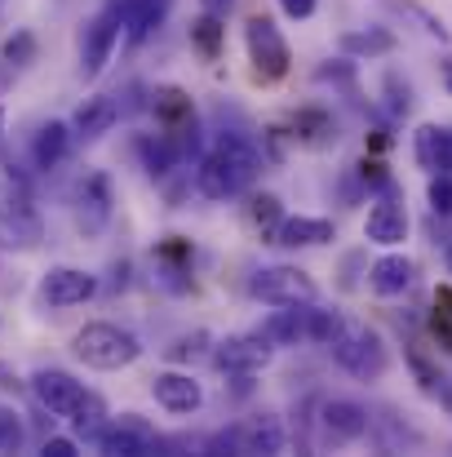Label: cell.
Listing matches in <instances>:
<instances>
[{
  "mask_svg": "<svg viewBox=\"0 0 452 457\" xmlns=\"http://www.w3.org/2000/svg\"><path fill=\"white\" fill-rule=\"evenodd\" d=\"M262 173V155L244 134H222L213 143V152L195 164V191L204 200H231L240 191H249Z\"/></svg>",
  "mask_w": 452,
  "mask_h": 457,
  "instance_id": "cell-1",
  "label": "cell"
},
{
  "mask_svg": "<svg viewBox=\"0 0 452 457\" xmlns=\"http://www.w3.org/2000/svg\"><path fill=\"white\" fill-rule=\"evenodd\" d=\"M71 351L89 364V369H103V373H116V369H129L138 355H143V342L120 328V324H107V320H94L76 333Z\"/></svg>",
  "mask_w": 452,
  "mask_h": 457,
  "instance_id": "cell-2",
  "label": "cell"
},
{
  "mask_svg": "<svg viewBox=\"0 0 452 457\" xmlns=\"http://www.w3.org/2000/svg\"><path fill=\"white\" fill-rule=\"evenodd\" d=\"M333 360H337L350 378H364V382H373V378L386 373V346H382V337H377L373 328H364V324H346V328L333 337Z\"/></svg>",
  "mask_w": 452,
  "mask_h": 457,
  "instance_id": "cell-3",
  "label": "cell"
},
{
  "mask_svg": "<svg viewBox=\"0 0 452 457\" xmlns=\"http://www.w3.org/2000/svg\"><path fill=\"white\" fill-rule=\"evenodd\" d=\"M244 45H249V62H253L258 80H280V76H289L293 54H289V40L280 36V27H275L271 18H249V22H244Z\"/></svg>",
  "mask_w": 452,
  "mask_h": 457,
  "instance_id": "cell-4",
  "label": "cell"
},
{
  "mask_svg": "<svg viewBox=\"0 0 452 457\" xmlns=\"http://www.w3.org/2000/svg\"><path fill=\"white\" fill-rule=\"evenodd\" d=\"M103 453L111 457H151V453H164V449H173L168 440H160L155 431H151L147 422H138L134 413H120V418H111L103 431H98V440H94Z\"/></svg>",
  "mask_w": 452,
  "mask_h": 457,
  "instance_id": "cell-5",
  "label": "cell"
},
{
  "mask_svg": "<svg viewBox=\"0 0 452 457\" xmlns=\"http://www.w3.org/2000/svg\"><path fill=\"white\" fill-rule=\"evenodd\" d=\"M253 298L271 306H301V303H315V280L298 271V267H267L253 276Z\"/></svg>",
  "mask_w": 452,
  "mask_h": 457,
  "instance_id": "cell-6",
  "label": "cell"
},
{
  "mask_svg": "<svg viewBox=\"0 0 452 457\" xmlns=\"http://www.w3.org/2000/svg\"><path fill=\"white\" fill-rule=\"evenodd\" d=\"M271 355H275V346L262 333H235V337H226V342L213 346V364L222 373H231V378H253Z\"/></svg>",
  "mask_w": 452,
  "mask_h": 457,
  "instance_id": "cell-7",
  "label": "cell"
},
{
  "mask_svg": "<svg viewBox=\"0 0 452 457\" xmlns=\"http://www.w3.org/2000/svg\"><path fill=\"white\" fill-rule=\"evenodd\" d=\"M116 40H120V18H116V9L107 4L98 18H89V22H85V36H80V71H85L89 80L107 67V58H111Z\"/></svg>",
  "mask_w": 452,
  "mask_h": 457,
  "instance_id": "cell-8",
  "label": "cell"
},
{
  "mask_svg": "<svg viewBox=\"0 0 452 457\" xmlns=\"http://www.w3.org/2000/svg\"><path fill=\"white\" fill-rule=\"evenodd\" d=\"M98 294V280L80 267H49L40 280V303L45 306H80Z\"/></svg>",
  "mask_w": 452,
  "mask_h": 457,
  "instance_id": "cell-9",
  "label": "cell"
},
{
  "mask_svg": "<svg viewBox=\"0 0 452 457\" xmlns=\"http://www.w3.org/2000/svg\"><path fill=\"white\" fill-rule=\"evenodd\" d=\"M368 409L364 404H355V400H324L319 404V431H324V440L328 445H350V440H359L364 431H368Z\"/></svg>",
  "mask_w": 452,
  "mask_h": 457,
  "instance_id": "cell-10",
  "label": "cell"
},
{
  "mask_svg": "<svg viewBox=\"0 0 452 457\" xmlns=\"http://www.w3.org/2000/svg\"><path fill=\"white\" fill-rule=\"evenodd\" d=\"M31 391H36V400H40L53 418H71L76 404L85 400V386H80L71 373H62V369H40V373L31 378Z\"/></svg>",
  "mask_w": 452,
  "mask_h": 457,
  "instance_id": "cell-11",
  "label": "cell"
},
{
  "mask_svg": "<svg viewBox=\"0 0 452 457\" xmlns=\"http://www.w3.org/2000/svg\"><path fill=\"white\" fill-rule=\"evenodd\" d=\"M151 395H155V404H160L164 413H195V409L204 404L200 382H195L191 373H173V369L151 378Z\"/></svg>",
  "mask_w": 452,
  "mask_h": 457,
  "instance_id": "cell-12",
  "label": "cell"
},
{
  "mask_svg": "<svg viewBox=\"0 0 452 457\" xmlns=\"http://www.w3.org/2000/svg\"><path fill=\"white\" fill-rule=\"evenodd\" d=\"M151 112H155V120H160V129L164 134H177V138H186V134H195V107H191V98L182 94V89H155L151 94Z\"/></svg>",
  "mask_w": 452,
  "mask_h": 457,
  "instance_id": "cell-13",
  "label": "cell"
},
{
  "mask_svg": "<svg viewBox=\"0 0 452 457\" xmlns=\"http://www.w3.org/2000/svg\"><path fill=\"white\" fill-rule=\"evenodd\" d=\"M168 4H173V0H111V9H116V18H120V27L129 31L134 45H143L151 31L164 22Z\"/></svg>",
  "mask_w": 452,
  "mask_h": 457,
  "instance_id": "cell-14",
  "label": "cell"
},
{
  "mask_svg": "<svg viewBox=\"0 0 452 457\" xmlns=\"http://www.w3.org/2000/svg\"><path fill=\"white\" fill-rule=\"evenodd\" d=\"M116 120H120V103H116L111 94H98V98H85V103L76 107L71 129H76V138L94 143V138L111 134V129H116Z\"/></svg>",
  "mask_w": 452,
  "mask_h": 457,
  "instance_id": "cell-15",
  "label": "cell"
},
{
  "mask_svg": "<svg viewBox=\"0 0 452 457\" xmlns=\"http://www.w3.org/2000/svg\"><path fill=\"white\" fill-rule=\"evenodd\" d=\"M413 276H417V267L404 253H386V258H377L368 267V289L382 294V298H395V294H404L413 285Z\"/></svg>",
  "mask_w": 452,
  "mask_h": 457,
  "instance_id": "cell-16",
  "label": "cell"
},
{
  "mask_svg": "<svg viewBox=\"0 0 452 457\" xmlns=\"http://www.w3.org/2000/svg\"><path fill=\"white\" fill-rule=\"evenodd\" d=\"M364 236L373 245H399L408 236V213L395 204V200H377L368 209V222H364Z\"/></svg>",
  "mask_w": 452,
  "mask_h": 457,
  "instance_id": "cell-17",
  "label": "cell"
},
{
  "mask_svg": "<svg viewBox=\"0 0 452 457\" xmlns=\"http://www.w3.org/2000/svg\"><path fill=\"white\" fill-rule=\"evenodd\" d=\"M235 431H240V453H284V427L271 413L235 422Z\"/></svg>",
  "mask_w": 452,
  "mask_h": 457,
  "instance_id": "cell-18",
  "label": "cell"
},
{
  "mask_svg": "<svg viewBox=\"0 0 452 457\" xmlns=\"http://www.w3.org/2000/svg\"><path fill=\"white\" fill-rule=\"evenodd\" d=\"M337 231H333V222L328 218H284L280 227H275V245H289V249H310V245H328Z\"/></svg>",
  "mask_w": 452,
  "mask_h": 457,
  "instance_id": "cell-19",
  "label": "cell"
},
{
  "mask_svg": "<svg viewBox=\"0 0 452 457\" xmlns=\"http://www.w3.org/2000/svg\"><path fill=\"white\" fill-rule=\"evenodd\" d=\"M107 218H111V182L103 173H89L85 187H80V227L98 231Z\"/></svg>",
  "mask_w": 452,
  "mask_h": 457,
  "instance_id": "cell-20",
  "label": "cell"
},
{
  "mask_svg": "<svg viewBox=\"0 0 452 457\" xmlns=\"http://www.w3.org/2000/svg\"><path fill=\"white\" fill-rule=\"evenodd\" d=\"M306 306L310 303H301V306H280L275 315H267L262 320V337L271 342V346H293V342H301L306 337Z\"/></svg>",
  "mask_w": 452,
  "mask_h": 457,
  "instance_id": "cell-21",
  "label": "cell"
},
{
  "mask_svg": "<svg viewBox=\"0 0 452 457\" xmlns=\"http://www.w3.org/2000/svg\"><path fill=\"white\" fill-rule=\"evenodd\" d=\"M71 147V129L62 125V120H49V125H40L36 129V143H31V160H36V169H53L62 155Z\"/></svg>",
  "mask_w": 452,
  "mask_h": 457,
  "instance_id": "cell-22",
  "label": "cell"
},
{
  "mask_svg": "<svg viewBox=\"0 0 452 457\" xmlns=\"http://www.w3.org/2000/svg\"><path fill=\"white\" fill-rule=\"evenodd\" d=\"M390 49H395V31H386V27H368V31H346L341 36V54H350V58H382Z\"/></svg>",
  "mask_w": 452,
  "mask_h": 457,
  "instance_id": "cell-23",
  "label": "cell"
},
{
  "mask_svg": "<svg viewBox=\"0 0 452 457\" xmlns=\"http://www.w3.org/2000/svg\"><path fill=\"white\" fill-rule=\"evenodd\" d=\"M67 422L76 427V436H85V440H98V431L107 427V404H103L94 391H85V400L76 404V413H71Z\"/></svg>",
  "mask_w": 452,
  "mask_h": 457,
  "instance_id": "cell-24",
  "label": "cell"
},
{
  "mask_svg": "<svg viewBox=\"0 0 452 457\" xmlns=\"http://www.w3.org/2000/svg\"><path fill=\"white\" fill-rule=\"evenodd\" d=\"M346 328V320L337 315V311H319V306H306V337L310 342H324V346H333V337Z\"/></svg>",
  "mask_w": 452,
  "mask_h": 457,
  "instance_id": "cell-25",
  "label": "cell"
},
{
  "mask_svg": "<svg viewBox=\"0 0 452 457\" xmlns=\"http://www.w3.org/2000/svg\"><path fill=\"white\" fill-rule=\"evenodd\" d=\"M191 45H195L204 58H218V45H222V22H218V13L204 9V18L191 22Z\"/></svg>",
  "mask_w": 452,
  "mask_h": 457,
  "instance_id": "cell-26",
  "label": "cell"
},
{
  "mask_svg": "<svg viewBox=\"0 0 452 457\" xmlns=\"http://www.w3.org/2000/svg\"><path fill=\"white\" fill-rule=\"evenodd\" d=\"M413 155L426 173H440V125H422L413 134Z\"/></svg>",
  "mask_w": 452,
  "mask_h": 457,
  "instance_id": "cell-27",
  "label": "cell"
},
{
  "mask_svg": "<svg viewBox=\"0 0 452 457\" xmlns=\"http://www.w3.org/2000/svg\"><path fill=\"white\" fill-rule=\"evenodd\" d=\"M249 222L275 236V227L284 222V213H280V200H275V195H267V191H262V195H253V200H249Z\"/></svg>",
  "mask_w": 452,
  "mask_h": 457,
  "instance_id": "cell-28",
  "label": "cell"
},
{
  "mask_svg": "<svg viewBox=\"0 0 452 457\" xmlns=\"http://www.w3.org/2000/svg\"><path fill=\"white\" fill-rule=\"evenodd\" d=\"M386 4H390V9H399V13H408L413 22H422V31H426V36H440V40H448V27H444L435 13H426L422 4H413V0H386Z\"/></svg>",
  "mask_w": 452,
  "mask_h": 457,
  "instance_id": "cell-29",
  "label": "cell"
},
{
  "mask_svg": "<svg viewBox=\"0 0 452 457\" xmlns=\"http://www.w3.org/2000/svg\"><path fill=\"white\" fill-rule=\"evenodd\" d=\"M293 129H298V138H306V143H324V134H333V120L324 112H298L293 116Z\"/></svg>",
  "mask_w": 452,
  "mask_h": 457,
  "instance_id": "cell-30",
  "label": "cell"
},
{
  "mask_svg": "<svg viewBox=\"0 0 452 457\" xmlns=\"http://www.w3.org/2000/svg\"><path fill=\"white\" fill-rule=\"evenodd\" d=\"M36 58V36L31 31H18L13 40H4V62L9 67H27Z\"/></svg>",
  "mask_w": 452,
  "mask_h": 457,
  "instance_id": "cell-31",
  "label": "cell"
},
{
  "mask_svg": "<svg viewBox=\"0 0 452 457\" xmlns=\"http://www.w3.org/2000/svg\"><path fill=\"white\" fill-rule=\"evenodd\" d=\"M22 449V422L13 409L0 404V453H18Z\"/></svg>",
  "mask_w": 452,
  "mask_h": 457,
  "instance_id": "cell-32",
  "label": "cell"
},
{
  "mask_svg": "<svg viewBox=\"0 0 452 457\" xmlns=\"http://www.w3.org/2000/svg\"><path fill=\"white\" fill-rule=\"evenodd\" d=\"M319 80H333V85H341L346 94H355V62H350V58L324 62V67H319Z\"/></svg>",
  "mask_w": 452,
  "mask_h": 457,
  "instance_id": "cell-33",
  "label": "cell"
},
{
  "mask_svg": "<svg viewBox=\"0 0 452 457\" xmlns=\"http://www.w3.org/2000/svg\"><path fill=\"white\" fill-rule=\"evenodd\" d=\"M431 209L435 213H452V173H440L431 182Z\"/></svg>",
  "mask_w": 452,
  "mask_h": 457,
  "instance_id": "cell-34",
  "label": "cell"
},
{
  "mask_svg": "<svg viewBox=\"0 0 452 457\" xmlns=\"http://www.w3.org/2000/svg\"><path fill=\"white\" fill-rule=\"evenodd\" d=\"M386 94H390V112H395V116H404V112L413 107V89L399 85V76H386Z\"/></svg>",
  "mask_w": 452,
  "mask_h": 457,
  "instance_id": "cell-35",
  "label": "cell"
},
{
  "mask_svg": "<svg viewBox=\"0 0 452 457\" xmlns=\"http://www.w3.org/2000/svg\"><path fill=\"white\" fill-rule=\"evenodd\" d=\"M435 337L452 346V298L448 294H440V311H435Z\"/></svg>",
  "mask_w": 452,
  "mask_h": 457,
  "instance_id": "cell-36",
  "label": "cell"
},
{
  "mask_svg": "<svg viewBox=\"0 0 452 457\" xmlns=\"http://www.w3.org/2000/svg\"><path fill=\"white\" fill-rule=\"evenodd\" d=\"M40 453L45 457H76V440H67V436H49V440L40 445Z\"/></svg>",
  "mask_w": 452,
  "mask_h": 457,
  "instance_id": "cell-37",
  "label": "cell"
},
{
  "mask_svg": "<svg viewBox=\"0 0 452 457\" xmlns=\"http://www.w3.org/2000/svg\"><path fill=\"white\" fill-rule=\"evenodd\" d=\"M209 337L204 333H195V337H182L177 346H173V360H191V355H200V346H204Z\"/></svg>",
  "mask_w": 452,
  "mask_h": 457,
  "instance_id": "cell-38",
  "label": "cell"
},
{
  "mask_svg": "<svg viewBox=\"0 0 452 457\" xmlns=\"http://www.w3.org/2000/svg\"><path fill=\"white\" fill-rule=\"evenodd\" d=\"M315 4H319V0H280V9H284V13L293 18V22L310 18V13H315Z\"/></svg>",
  "mask_w": 452,
  "mask_h": 457,
  "instance_id": "cell-39",
  "label": "cell"
},
{
  "mask_svg": "<svg viewBox=\"0 0 452 457\" xmlns=\"http://www.w3.org/2000/svg\"><path fill=\"white\" fill-rule=\"evenodd\" d=\"M200 4H204L209 13H218V18H222V13H226V9H231L235 0H200Z\"/></svg>",
  "mask_w": 452,
  "mask_h": 457,
  "instance_id": "cell-40",
  "label": "cell"
},
{
  "mask_svg": "<svg viewBox=\"0 0 452 457\" xmlns=\"http://www.w3.org/2000/svg\"><path fill=\"white\" fill-rule=\"evenodd\" d=\"M440 80H444V89L452 94V58H444V62H440Z\"/></svg>",
  "mask_w": 452,
  "mask_h": 457,
  "instance_id": "cell-41",
  "label": "cell"
},
{
  "mask_svg": "<svg viewBox=\"0 0 452 457\" xmlns=\"http://www.w3.org/2000/svg\"><path fill=\"white\" fill-rule=\"evenodd\" d=\"M0 386H4V391H18V378H9V369H4V364H0Z\"/></svg>",
  "mask_w": 452,
  "mask_h": 457,
  "instance_id": "cell-42",
  "label": "cell"
},
{
  "mask_svg": "<svg viewBox=\"0 0 452 457\" xmlns=\"http://www.w3.org/2000/svg\"><path fill=\"white\" fill-rule=\"evenodd\" d=\"M0 160H4V107H0Z\"/></svg>",
  "mask_w": 452,
  "mask_h": 457,
  "instance_id": "cell-43",
  "label": "cell"
},
{
  "mask_svg": "<svg viewBox=\"0 0 452 457\" xmlns=\"http://www.w3.org/2000/svg\"><path fill=\"white\" fill-rule=\"evenodd\" d=\"M448 276H452V245H448Z\"/></svg>",
  "mask_w": 452,
  "mask_h": 457,
  "instance_id": "cell-44",
  "label": "cell"
}]
</instances>
